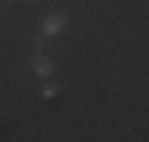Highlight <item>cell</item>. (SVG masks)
<instances>
[{
    "label": "cell",
    "mask_w": 149,
    "mask_h": 142,
    "mask_svg": "<svg viewBox=\"0 0 149 142\" xmlns=\"http://www.w3.org/2000/svg\"><path fill=\"white\" fill-rule=\"evenodd\" d=\"M29 3H31V0H29Z\"/></svg>",
    "instance_id": "277c9868"
},
{
    "label": "cell",
    "mask_w": 149,
    "mask_h": 142,
    "mask_svg": "<svg viewBox=\"0 0 149 142\" xmlns=\"http://www.w3.org/2000/svg\"><path fill=\"white\" fill-rule=\"evenodd\" d=\"M54 95H57V88H54V85H45V88H43V97H45V100H50V97H54Z\"/></svg>",
    "instance_id": "3957f363"
},
{
    "label": "cell",
    "mask_w": 149,
    "mask_h": 142,
    "mask_svg": "<svg viewBox=\"0 0 149 142\" xmlns=\"http://www.w3.org/2000/svg\"><path fill=\"white\" fill-rule=\"evenodd\" d=\"M66 24V17L59 14V12H52L45 17V22H43V33L45 36H54V33H59Z\"/></svg>",
    "instance_id": "6da1fadb"
},
{
    "label": "cell",
    "mask_w": 149,
    "mask_h": 142,
    "mask_svg": "<svg viewBox=\"0 0 149 142\" xmlns=\"http://www.w3.org/2000/svg\"><path fill=\"white\" fill-rule=\"evenodd\" d=\"M33 71H36L40 78H50V76H52V64H50V59L36 57V59H33Z\"/></svg>",
    "instance_id": "7a4b0ae2"
}]
</instances>
